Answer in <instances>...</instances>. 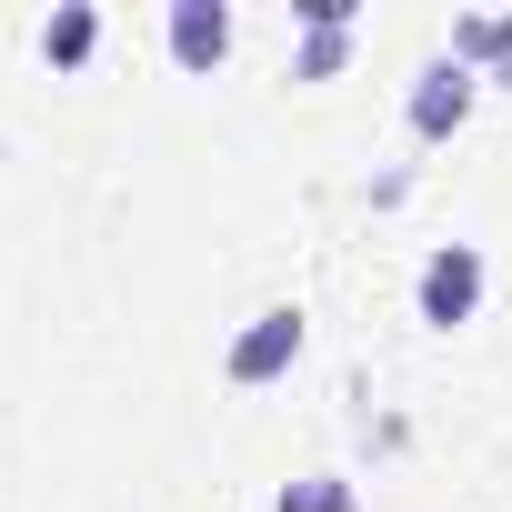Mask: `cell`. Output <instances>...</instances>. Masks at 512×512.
Here are the masks:
<instances>
[{
  "label": "cell",
  "mask_w": 512,
  "mask_h": 512,
  "mask_svg": "<svg viewBox=\"0 0 512 512\" xmlns=\"http://www.w3.org/2000/svg\"><path fill=\"white\" fill-rule=\"evenodd\" d=\"M472 101H482V71L442 51V61H422V81H412L402 121H412V141H452V131L472 121Z\"/></svg>",
  "instance_id": "1"
},
{
  "label": "cell",
  "mask_w": 512,
  "mask_h": 512,
  "mask_svg": "<svg viewBox=\"0 0 512 512\" xmlns=\"http://www.w3.org/2000/svg\"><path fill=\"white\" fill-rule=\"evenodd\" d=\"M412 302H422L432 332L472 322V312H482V251H472V241H442L432 262H422V282H412Z\"/></svg>",
  "instance_id": "2"
},
{
  "label": "cell",
  "mask_w": 512,
  "mask_h": 512,
  "mask_svg": "<svg viewBox=\"0 0 512 512\" xmlns=\"http://www.w3.org/2000/svg\"><path fill=\"white\" fill-rule=\"evenodd\" d=\"M292 362H302V312H292V302H282V312H251V332H241V342L221 352V372H231L241 392H262V382H282Z\"/></svg>",
  "instance_id": "3"
},
{
  "label": "cell",
  "mask_w": 512,
  "mask_h": 512,
  "mask_svg": "<svg viewBox=\"0 0 512 512\" xmlns=\"http://www.w3.org/2000/svg\"><path fill=\"white\" fill-rule=\"evenodd\" d=\"M221 51H231V11H221V0H171V61L211 71Z\"/></svg>",
  "instance_id": "4"
},
{
  "label": "cell",
  "mask_w": 512,
  "mask_h": 512,
  "mask_svg": "<svg viewBox=\"0 0 512 512\" xmlns=\"http://www.w3.org/2000/svg\"><path fill=\"white\" fill-rule=\"evenodd\" d=\"M452 61H472L482 81H512V11H472V21H452Z\"/></svg>",
  "instance_id": "5"
},
{
  "label": "cell",
  "mask_w": 512,
  "mask_h": 512,
  "mask_svg": "<svg viewBox=\"0 0 512 512\" xmlns=\"http://www.w3.org/2000/svg\"><path fill=\"white\" fill-rule=\"evenodd\" d=\"M91 41H101V11H91V0H61V11L41 21V61H51V71H81Z\"/></svg>",
  "instance_id": "6"
},
{
  "label": "cell",
  "mask_w": 512,
  "mask_h": 512,
  "mask_svg": "<svg viewBox=\"0 0 512 512\" xmlns=\"http://www.w3.org/2000/svg\"><path fill=\"white\" fill-rule=\"evenodd\" d=\"M272 512H362V492H352L342 472H302V482L272 492Z\"/></svg>",
  "instance_id": "7"
}]
</instances>
